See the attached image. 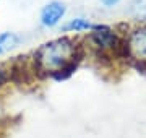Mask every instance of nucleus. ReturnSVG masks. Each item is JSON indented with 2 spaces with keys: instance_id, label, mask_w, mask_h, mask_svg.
<instances>
[{
  "instance_id": "f257e3e1",
  "label": "nucleus",
  "mask_w": 146,
  "mask_h": 138,
  "mask_svg": "<svg viewBox=\"0 0 146 138\" xmlns=\"http://www.w3.org/2000/svg\"><path fill=\"white\" fill-rule=\"evenodd\" d=\"M80 54L76 44L68 37H58L42 44L34 54V72L63 80L78 65Z\"/></svg>"
},
{
  "instance_id": "f03ea898",
  "label": "nucleus",
  "mask_w": 146,
  "mask_h": 138,
  "mask_svg": "<svg viewBox=\"0 0 146 138\" xmlns=\"http://www.w3.org/2000/svg\"><path fill=\"white\" fill-rule=\"evenodd\" d=\"M123 50L127 57L135 60L140 67L146 65V26L136 28L128 34L123 42Z\"/></svg>"
},
{
  "instance_id": "7ed1b4c3",
  "label": "nucleus",
  "mask_w": 146,
  "mask_h": 138,
  "mask_svg": "<svg viewBox=\"0 0 146 138\" xmlns=\"http://www.w3.org/2000/svg\"><path fill=\"white\" fill-rule=\"evenodd\" d=\"M91 42L99 49V50H119L123 49V44L120 42V39L117 37L109 26H93V33H91Z\"/></svg>"
},
{
  "instance_id": "20e7f679",
  "label": "nucleus",
  "mask_w": 146,
  "mask_h": 138,
  "mask_svg": "<svg viewBox=\"0 0 146 138\" xmlns=\"http://www.w3.org/2000/svg\"><path fill=\"white\" fill-rule=\"evenodd\" d=\"M65 11H67V8H65V3H62V2H57V0L49 2L47 5L42 7V10H41V15H39V18H41V23L44 25V26H47V28L55 26V25H58V21L63 18Z\"/></svg>"
},
{
  "instance_id": "39448f33",
  "label": "nucleus",
  "mask_w": 146,
  "mask_h": 138,
  "mask_svg": "<svg viewBox=\"0 0 146 138\" xmlns=\"http://www.w3.org/2000/svg\"><path fill=\"white\" fill-rule=\"evenodd\" d=\"M20 42V36L13 31H3L0 33V55L10 52L11 49H15Z\"/></svg>"
},
{
  "instance_id": "423d86ee",
  "label": "nucleus",
  "mask_w": 146,
  "mask_h": 138,
  "mask_svg": "<svg viewBox=\"0 0 146 138\" xmlns=\"http://www.w3.org/2000/svg\"><path fill=\"white\" fill-rule=\"evenodd\" d=\"M127 13L138 21H146V0H130Z\"/></svg>"
},
{
  "instance_id": "0eeeda50",
  "label": "nucleus",
  "mask_w": 146,
  "mask_h": 138,
  "mask_svg": "<svg viewBox=\"0 0 146 138\" xmlns=\"http://www.w3.org/2000/svg\"><path fill=\"white\" fill-rule=\"evenodd\" d=\"M94 25L88 21L86 18H73L67 25H63V31H84V29H93Z\"/></svg>"
},
{
  "instance_id": "6e6552de",
  "label": "nucleus",
  "mask_w": 146,
  "mask_h": 138,
  "mask_svg": "<svg viewBox=\"0 0 146 138\" xmlns=\"http://www.w3.org/2000/svg\"><path fill=\"white\" fill-rule=\"evenodd\" d=\"M7 80H8V75H7V72H5L3 67H0V88L7 83Z\"/></svg>"
},
{
  "instance_id": "1a4fd4ad",
  "label": "nucleus",
  "mask_w": 146,
  "mask_h": 138,
  "mask_svg": "<svg viewBox=\"0 0 146 138\" xmlns=\"http://www.w3.org/2000/svg\"><path fill=\"white\" fill-rule=\"evenodd\" d=\"M102 5H106V7H114V5H117L120 0H99Z\"/></svg>"
}]
</instances>
